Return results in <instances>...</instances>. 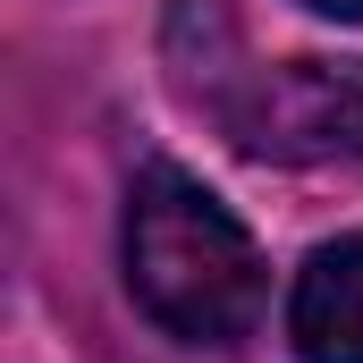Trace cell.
<instances>
[{
    "mask_svg": "<svg viewBox=\"0 0 363 363\" xmlns=\"http://www.w3.org/2000/svg\"><path fill=\"white\" fill-rule=\"evenodd\" d=\"M127 287L186 347H237L271 296L262 254L237 228V211L169 161H152L127 186Z\"/></svg>",
    "mask_w": 363,
    "mask_h": 363,
    "instance_id": "cell-1",
    "label": "cell"
},
{
    "mask_svg": "<svg viewBox=\"0 0 363 363\" xmlns=\"http://www.w3.org/2000/svg\"><path fill=\"white\" fill-rule=\"evenodd\" d=\"M237 152L313 169V178H363V60H279L237 68L211 93Z\"/></svg>",
    "mask_w": 363,
    "mask_h": 363,
    "instance_id": "cell-2",
    "label": "cell"
},
{
    "mask_svg": "<svg viewBox=\"0 0 363 363\" xmlns=\"http://www.w3.org/2000/svg\"><path fill=\"white\" fill-rule=\"evenodd\" d=\"M287 338H296L304 363H363V237L321 245V254L296 271Z\"/></svg>",
    "mask_w": 363,
    "mask_h": 363,
    "instance_id": "cell-3",
    "label": "cell"
},
{
    "mask_svg": "<svg viewBox=\"0 0 363 363\" xmlns=\"http://www.w3.org/2000/svg\"><path fill=\"white\" fill-rule=\"evenodd\" d=\"M304 9H321V17H363V0H304Z\"/></svg>",
    "mask_w": 363,
    "mask_h": 363,
    "instance_id": "cell-4",
    "label": "cell"
}]
</instances>
